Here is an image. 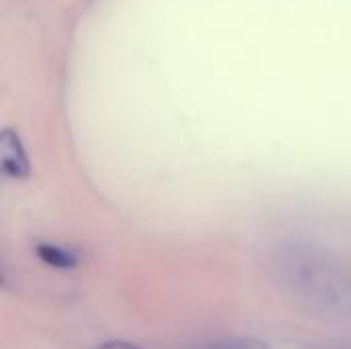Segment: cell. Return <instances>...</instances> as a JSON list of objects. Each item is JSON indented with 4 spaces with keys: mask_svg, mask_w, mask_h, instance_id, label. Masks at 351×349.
I'll return each mask as SVG.
<instances>
[{
    "mask_svg": "<svg viewBox=\"0 0 351 349\" xmlns=\"http://www.w3.org/2000/svg\"><path fill=\"white\" fill-rule=\"evenodd\" d=\"M280 284L311 315L346 319L351 315L350 269L327 249L292 243L276 257Z\"/></svg>",
    "mask_w": 351,
    "mask_h": 349,
    "instance_id": "obj_1",
    "label": "cell"
},
{
    "mask_svg": "<svg viewBox=\"0 0 351 349\" xmlns=\"http://www.w3.org/2000/svg\"><path fill=\"white\" fill-rule=\"evenodd\" d=\"M0 167L10 179H27L31 173V163L19 134L10 128L2 130L0 136Z\"/></svg>",
    "mask_w": 351,
    "mask_h": 349,
    "instance_id": "obj_2",
    "label": "cell"
},
{
    "mask_svg": "<svg viewBox=\"0 0 351 349\" xmlns=\"http://www.w3.org/2000/svg\"><path fill=\"white\" fill-rule=\"evenodd\" d=\"M35 253L45 265L53 269H74L80 265V253L70 247H62L53 243H39L35 247Z\"/></svg>",
    "mask_w": 351,
    "mask_h": 349,
    "instance_id": "obj_3",
    "label": "cell"
},
{
    "mask_svg": "<svg viewBox=\"0 0 351 349\" xmlns=\"http://www.w3.org/2000/svg\"><path fill=\"white\" fill-rule=\"evenodd\" d=\"M199 349H271L265 341L255 339V337H230V339H222L210 346H204Z\"/></svg>",
    "mask_w": 351,
    "mask_h": 349,
    "instance_id": "obj_4",
    "label": "cell"
},
{
    "mask_svg": "<svg viewBox=\"0 0 351 349\" xmlns=\"http://www.w3.org/2000/svg\"><path fill=\"white\" fill-rule=\"evenodd\" d=\"M93 349H142L134 344H128V341H107V344H101Z\"/></svg>",
    "mask_w": 351,
    "mask_h": 349,
    "instance_id": "obj_5",
    "label": "cell"
}]
</instances>
